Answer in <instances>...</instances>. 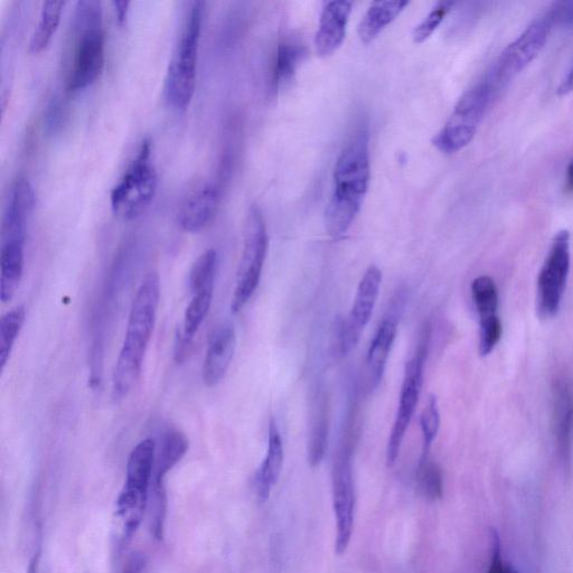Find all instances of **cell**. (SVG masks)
Returning a JSON list of instances; mask_svg holds the SVG:
<instances>
[{
	"label": "cell",
	"mask_w": 573,
	"mask_h": 573,
	"mask_svg": "<svg viewBox=\"0 0 573 573\" xmlns=\"http://www.w3.org/2000/svg\"><path fill=\"white\" fill-rule=\"evenodd\" d=\"M573 89V67L568 74V77L565 81L562 82L561 87L559 89L560 95H567Z\"/></svg>",
	"instance_id": "36"
},
{
	"label": "cell",
	"mask_w": 573,
	"mask_h": 573,
	"mask_svg": "<svg viewBox=\"0 0 573 573\" xmlns=\"http://www.w3.org/2000/svg\"><path fill=\"white\" fill-rule=\"evenodd\" d=\"M353 449L344 444L335 458L332 487L336 520L335 553L342 556L349 548L354 529L355 486L352 466Z\"/></svg>",
	"instance_id": "11"
},
{
	"label": "cell",
	"mask_w": 573,
	"mask_h": 573,
	"mask_svg": "<svg viewBox=\"0 0 573 573\" xmlns=\"http://www.w3.org/2000/svg\"><path fill=\"white\" fill-rule=\"evenodd\" d=\"M63 7L64 2H59V0H50L43 4L40 20L31 36L30 51L32 53H40L49 45L54 33L58 30Z\"/></svg>",
	"instance_id": "25"
},
{
	"label": "cell",
	"mask_w": 573,
	"mask_h": 573,
	"mask_svg": "<svg viewBox=\"0 0 573 573\" xmlns=\"http://www.w3.org/2000/svg\"><path fill=\"white\" fill-rule=\"evenodd\" d=\"M417 486L421 495L429 501H438L444 494V479L440 467L429 456H421L417 468Z\"/></svg>",
	"instance_id": "27"
},
{
	"label": "cell",
	"mask_w": 573,
	"mask_h": 573,
	"mask_svg": "<svg viewBox=\"0 0 573 573\" xmlns=\"http://www.w3.org/2000/svg\"><path fill=\"white\" fill-rule=\"evenodd\" d=\"M155 455V441L148 438L140 441L129 456L125 486L116 504L120 544H125L133 538L142 522L152 486Z\"/></svg>",
	"instance_id": "4"
},
{
	"label": "cell",
	"mask_w": 573,
	"mask_h": 573,
	"mask_svg": "<svg viewBox=\"0 0 573 573\" xmlns=\"http://www.w3.org/2000/svg\"><path fill=\"white\" fill-rule=\"evenodd\" d=\"M408 5L409 2L406 0H385V2L373 3L359 25L362 43L370 44L377 39L385 28L397 20Z\"/></svg>",
	"instance_id": "20"
},
{
	"label": "cell",
	"mask_w": 573,
	"mask_h": 573,
	"mask_svg": "<svg viewBox=\"0 0 573 573\" xmlns=\"http://www.w3.org/2000/svg\"><path fill=\"white\" fill-rule=\"evenodd\" d=\"M550 18L551 20H556L557 18L562 24H573V3L561 4Z\"/></svg>",
	"instance_id": "34"
},
{
	"label": "cell",
	"mask_w": 573,
	"mask_h": 573,
	"mask_svg": "<svg viewBox=\"0 0 573 573\" xmlns=\"http://www.w3.org/2000/svg\"><path fill=\"white\" fill-rule=\"evenodd\" d=\"M371 178L370 133L356 131L337 158L334 192L325 211V227L330 236L341 239L359 214Z\"/></svg>",
	"instance_id": "1"
},
{
	"label": "cell",
	"mask_w": 573,
	"mask_h": 573,
	"mask_svg": "<svg viewBox=\"0 0 573 573\" xmlns=\"http://www.w3.org/2000/svg\"><path fill=\"white\" fill-rule=\"evenodd\" d=\"M497 91L484 79L459 99L446 125L432 139V144L444 154H455L472 142L479 122L483 119Z\"/></svg>",
	"instance_id": "7"
},
{
	"label": "cell",
	"mask_w": 573,
	"mask_h": 573,
	"mask_svg": "<svg viewBox=\"0 0 573 573\" xmlns=\"http://www.w3.org/2000/svg\"><path fill=\"white\" fill-rule=\"evenodd\" d=\"M328 422L327 403L324 398L319 399L314 412L311 434L308 440V463L313 468L321 465L326 454L328 445Z\"/></svg>",
	"instance_id": "24"
},
{
	"label": "cell",
	"mask_w": 573,
	"mask_h": 573,
	"mask_svg": "<svg viewBox=\"0 0 573 573\" xmlns=\"http://www.w3.org/2000/svg\"><path fill=\"white\" fill-rule=\"evenodd\" d=\"M503 334L502 322L499 315L479 319V353L482 356L490 355Z\"/></svg>",
	"instance_id": "32"
},
{
	"label": "cell",
	"mask_w": 573,
	"mask_h": 573,
	"mask_svg": "<svg viewBox=\"0 0 573 573\" xmlns=\"http://www.w3.org/2000/svg\"><path fill=\"white\" fill-rule=\"evenodd\" d=\"M398 327L393 317L383 319L373 341L370 345L368 356H366V366H368L369 378L372 388L379 387L384 375L385 368L396 341Z\"/></svg>",
	"instance_id": "19"
},
{
	"label": "cell",
	"mask_w": 573,
	"mask_h": 573,
	"mask_svg": "<svg viewBox=\"0 0 573 573\" xmlns=\"http://www.w3.org/2000/svg\"><path fill=\"white\" fill-rule=\"evenodd\" d=\"M566 192L573 193V159L567 169Z\"/></svg>",
	"instance_id": "37"
},
{
	"label": "cell",
	"mask_w": 573,
	"mask_h": 573,
	"mask_svg": "<svg viewBox=\"0 0 573 573\" xmlns=\"http://www.w3.org/2000/svg\"><path fill=\"white\" fill-rule=\"evenodd\" d=\"M487 573H519L510 563L504 561L500 535L493 530L491 533V561Z\"/></svg>",
	"instance_id": "33"
},
{
	"label": "cell",
	"mask_w": 573,
	"mask_h": 573,
	"mask_svg": "<svg viewBox=\"0 0 573 573\" xmlns=\"http://www.w3.org/2000/svg\"><path fill=\"white\" fill-rule=\"evenodd\" d=\"M550 25L551 18H542L526 28L518 39L507 46L485 78L497 91L506 86L537 58L547 42Z\"/></svg>",
	"instance_id": "12"
},
{
	"label": "cell",
	"mask_w": 573,
	"mask_h": 573,
	"mask_svg": "<svg viewBox=\"0 0 573 573\" xmlns=\"http://www.w3.org/2000/svg\"><path fill=\"white\" fill-rule=\"evenodd\" d=\"M268 233L265 219L257 205L250 206L247 214L242 256L237 272L236 288L231 312L238 314L256 293L268 252Z\"/></svg>",
	"instance_id": "8"
},
{
	"label": "cell",
	"mask_w": 573,
	"mask_h": 573,
	"mask_svg": "<svg viewBox=\"0 0 573 573\" xmlns=\"http://www.w3.org/2000/svg\"><path fill=\"white\" fill-rule=\"evenodd\" d=\"M284 465V444L274 418L269 422L268 452L263 459L256 476L255 488L261 501L269 499L272 487H274L281 474Z\"/></svg>",
	"instance_id": "17"
},
{
	"label": "cell",
	"mask_w": 573,
	"mask_h": 573,
	"mask_svg": "<svg viewBox=\"0 0 573 573\" xmlns=\"http://www.w3.org/2000/svg\"><path fill=\"white\" fill-rule=\"evenodd\" d=\"M203 12V2L192 4L168 64L165 95L169 105L176 109H185L194 97Z\"/></svg>",
	"instance_id": "5"
},
{
	"label": "cell",
	"mask_w": 573,
	"mask_h": 573,
	"mask_svg": "<svg viewBox=\"0 0 573 573\" xmlns=\"http://www.w3.org/2000/svg\"><path fill=\"white\" fill-rule=\"evenodd\" d=\"M381 283L382 272L377 266H371L365 271L356 291L352 311L341 328L340 347L343 355L351 353L360 342L377 304Z\"/></svg>",
	"instance_id": "13"
},
{
	"label": "cell",
	"mask_w": 573,
	"mask_h": 573,
	"mask_svg": "<svg viewBox=\"0 0 573 573\" xmlns=\"http://www.w3.org/2000/svg\"><path fill=\"white\" fill-rule=\"evenodd\" d=\"M25 308L18 306L3 316L0 321V370L4 371L18 335L25 322Z\"/></svg>",
	"instance_id": "26"
},
{
	"label": "cell",
	"mask_w": 573,
	"mask_h": 573,
	"mask_svg": "<svg viewBox=\"0 0 573 573\" xmlns=\"http://www.w3.org/2000/svg\"><path fill=\"white\" fill-rule=\"evenodd\" d=\"M218 268V252L206 250L196 259L190 271V289L192 293L203 289H214V281Z\"/></svg>",
	"instance_id": "29"
},
{
	"label": "cell",
	"mask_w": 573,
	"mask_h": 573,
	"mask_svg": "<svg viewBox=\"0 0 573 573\" xmlns=\"http://www.w3.org/2000/svg\"><path fill=\"white\" fill-rule=\"evenodd\" d=\"M305 58L306 50L303 45L291 42L281 43L278 46L274 63H272L271 91L279 93L289 87Z\"/></svg>",
	"instance_id": "21"
},
{
	"label": "cell",
	"mask_w": 573,
	"mask_h": 573,
	"mask_svg": "<svg viewBox=\"0 0 573 573\" xmlns=\"http://www.w3.org/2000/svg\"><path fill=\"white\" fill-rule=\"evenodd\" d=\"M161 283L155 272L140 285L130 309L127 331L114 371V396L125 398L133 390L142 373L148 344L156 323Z\"/></svg>",
	"instance_id": "2"
},
{
	"label": "cell",
	"mask_w": 573,
	"mask_h": 573,
	"mask_svg": "<svg viewBox=\"0 0 573 573\" xmlns=\"http://www.w3.org/2000/svg\"><path fill=\"white\" fill-rule=\"evenodd\" d=\"M129 5L130 3L126 2V0H118V2L115 0V2L112 3V6H114L115 9L117 20L120 24H124L127 20Z\"/></svg>",
	"instance_id": "35"
},
{
	"label": "cell",
	"mask_w": 573,
	"mask_h": 573,
	"mask_svg": "<svg viewBox=\"0 0 573 573\" xmlns=\"http://www.w3.org/2000/svg\"><path fill=\"white\" fill-rule=\"evenodd\" d=\"M429 337L430 332L428 326L425 328L424 334H422L415 356H413L406 365L405 378H403L396 420H394L388 441L387 462L389 467L396 464L400 454L402 441L405 439L406 432L413 416H415L422 388V379H424V368L428 355Z\"/></svg>",
	"instance_id": "9"
},
{
	"label": "cell",
	"mask_w": 573,
	"mask_h": 573,
	"mask_svg": "<svg viewBox=\"0 0 573 573\" xmlns=\"http://www.w3.org/2000/svg\"><path fill=\"white\" fill-rule=\"evenodd\" d=\"M189 449V440L177 429L165 432L161 446L156 447L152 486L153 493H165L164 478L166 474L183 458Z\"/></svg>",
	"instance_id": "18"
},
{
	"label": "cell",
	"mask_w": 573,
	"mask_h": 573,
	"mask_svg": "<svg viewBox=\"0 0 573 573\" xmlns=\"http://www.w3.org/2000/svg\"><path fill=\"white\" fill-rule=\"evenodd\" d=\"M25 244H2L0 249V299L11 302L20 287L24 271Z\"/></svg>",
	"instance_id": "22"
},
{
	"label": "cell",
	"mask_w": 573,
	"mask_h": 573,
	"mask_svg": "<svg viewBox=\"0 0 573 573\" xmlns=\"http://www.w3.org/2000/svg\"><path fill=\"white\" fill-rule=\"evenodd\" d=\"M420 427L422 432V455L429 456L430 448L438 435L440 427V413L437 398L430 396L427 406L421 412Z\"/></svg>",
	"instance_id": "30"
},
{
	"label": "cell",
	"mask_w": 573,
	"mask_h": 573,
	"mask_svg": "<svg viewBox=\"0 0 573 573\" xmlns=\"http://www.w3.org/2000/svg\"><path fill=\"white\" fill-rule=\"evenodd\" d=\"M554 434L559 454L565 463L570 462L573 435V397L567 385L557 390L554 406Z\"/></svg>",
	"instance_id": "23"
},
{
	"label": "cell",
	"mask_w": 573,
	"mask_h": 573,
	"mask_svg": "<svg viewBox=\"0 0 573 573\" xmlns=\"http://www.w3.org/2000/svg\"><path fill=\"white\" fill-rule=\"evenodd\" d=\"M472 295L479 319L497 315L499 309V293L491 277L481 276L472 284Z\"/></svg>",
	"instance_id": "28"
},
{
	"label": "cell",
	"mask_w": 573,
	"mask_h": 573,
	"mask_svg": "<svg viewBox=\"0 0 573 573\" xmlns=\"http://www.w3.org/2000/svg\"><path fill=\"white\" fill-rule=\"evenodd\" d=\"M158 175L152 162V143L145 139L134 161L111 191V209L122 220H134L153 202Z\"/></svg>",
	"instance_id": "6"
},
{
	"label": "cell",
	"mask_w": 573,
	"mask_h": 573,
	"mask_svg": "<svg viewBox=\"0 0 573 573\" xmlns=\"http://www.w3.org/2000/svg\"><path fill=\"white\" fill-rule=\"evenodd\" d=\"M455 6L454 2H439L419 25L413 28L412 39L416 44L426 42L434 34Z\"/></svg>",
	"instance_id": "31"
},
{
	"label": "cell",
	"mask_w": 573,
	"mask_h": 573,
	"mask_svg": "<svg viewBox=\"0 0 573 573\" xmlns=\"http://www.w3.org/2000/svg\"><path fill=\"white\" fill-rule=\"evenodd\" d=\"M570 260V233L561 230L553 239L538 279L537 308L541 318L558 314L566 291Z\"/></svg>",
	"instance_id": "10"
},
{
	"label": "cell",
	"mask_w": 573,
	"mask_h": 573,
	"mask_svg": "<svg viewBox=\"0 0 573 573\" xmlns=\"http://www.w3.org/2000/svg\"><path fill=\"white\" fill-rule=\"evenodd\" d=\"M101 17L100 3H78L74 17L75 43L67 81L70 91L91 86L105 67L106 37Z\"/></svg>",
	"instance_id": "3"
},
{
	"label": "cell",
	"mask_w": 573,
	"mask_h": 573,
	"mask_svg": "<svg viewBox=\"0 0 573 573\" xmlns=\"http://www.w3.org/2000/svg\"><path fill=\"white\" fill-rule=\"evenodd\" d=\"M220 203V189L205 183L196 189L181 206L178 225L186 232H199L212 222Z\"/></svg>",
	"instance_id": "15"
},
{
	"label": "cell",
	"mask_w": 573,
	"mask_h": 573,
	"mask_svg": "<svg viewBox=\"0 0 573 573\" xmlns=\"http://www.w3.org/2000/svg\"><path fill=\"white\" fill-rule=\"evenodd\" d=\"M237 347L236 331L231 325L216 328L211 335L203 363V380L214 387L227 374Z\"/></svg>",
	"instance_id": "16"
},
{
	"label": "cell",
	"mask_w": 573,
	"mask_h": 573,
	"mask_svg": "<svg viewBox=\"0 0 573 573\" xmlns=\"http://www.w3.org/2000/svg\"><path fill=\"white\" fill-rule=\"evenodd\" d=\"M352 7L347 0H333L324 6L315 36L316 52L321 58H328L343 45Z\"/></svg>",
	"instance_id": "14"
}]
</instances>
